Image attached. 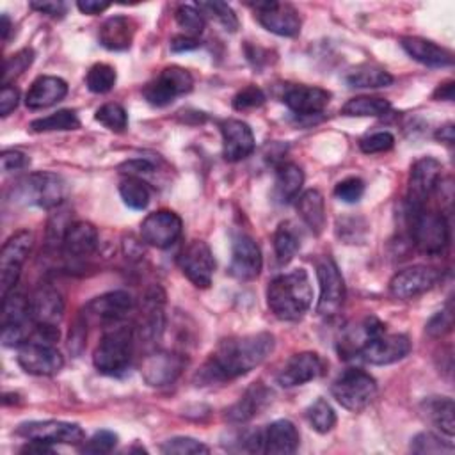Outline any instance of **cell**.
Listing matches in <instances>:
<instances>
[{"label": "cell", "instance_id": "1", "mask_svg": "<svg viewBox=\"0 0 455 455\" xmlns=\"http://www.w3.org/2000/svg\"><path fill=\"white\" fill-rule=\"evenodd\" d=\"M275 338L270 332H256L222 339L197 370V386L233 380L259 366L274 350Z\"/></svg>", "mask_w": 455, "mask_h": 455}, {"label": "cell", "instance_id": "2", "mask_svg": "<svg viewBox=\"0 0 455 455\" xmlns=\"http://www.w3.org/2000/svg\"><path fill=\"white\" fill-rule=\"evenodd\" d=\"M313 300L309 275L304 268L281 274L268 283L267 304L272 315L283 322L300 320Z\"/></svg>", "mask_w": 455, "mask_h": 455}, {"label": "cell", "instance_id": "3", "mask_svg": "<svg viewBox=\"0 0 455 455\" xmlns=\"http://www.w3.org/2000/svg\"><path fill=\"white\" fill-rule=\"evenodd\" d=\"M135 345V331L130 325H112L100 338L94 352L92 364L94 368L110 377H119L126 373L132 363Z\"/></svg>", "mask_w": 455, "mask_h": 455}, {"label": "cell", "instance_id": "4", "mask_svg": "<svg viewBox=\"0 0 455 455\" xmlns=\"http://www.w3.org/2000/svg\"><path fill=\"white\" fill-rule=\"evenodd\" d=\"M66 192V181L59 174L48 171L32 172L12 187V197L18 203L39 206L44 210L59 208L64 203Z\"/></svg>", "mask_w": 455, "mask_h": 455}, {"label": "cell", "instance_id": "5", "mask_svg": "<svg viewBox=\"0 0 455 455\" xmlns=\"http://www.w3.org/2000/svg\"><path fill=\"white\" fill-rule=\"evenodd\" d=\"M411 236L418 251L435 256L446 251L450 243V224L441 212L416 210L409 212Z\"/></svg>", "mask_w": 455, "mask_h": 455}, {"label": "cell", "instance_id": "6", "mask_svg": "<svg viewBox=\"0 0 455 455\" xmlns=\"http://www.w3.org/2000/svg\"><path fill=\"white\" fill-rule=\"evenodd\" d=\"M331 393L341 407L359 412L373 402L377 395V382L368 371L361 368H348L336 377L331 386Z\"/></svg>", "mask_w": 455, "mask_h": 455}, {"label": "cell", "instance_id": "7", "mask_svg": "<svg viewBox=\"0 0 455 455\" xmlns=\"http://www.w3.org/2000/svg\"><path fill=\"white\" fill-rule=\"evenodd\" d=\"M133 309V299L124 290H114L100 297L91 299L80 313V322L87 325L112 327L123 323L128 313Z\"/></svg>", "mask_w": 455, "mask_h": 455}, {"label": "cell", "instance_id": "8", "mask_svg": "<svg viewBox=\"0 0 455 455\" xmlns=\"http://www.w3.org/2000/svg\"><path fill=\"white\" fill-rule=\"evenodd\" d=\"M192 87L194 78L188 69L181 66H167L144 85L142 96L153 107H165L178 96L190 92Z\"/></svg>", "mask_w": 455, "mask_h": 455}, {"label": "cell", "instance_id": "9", "mask_svg": "<svg viewBox=\"0 0 455 455\" xmlns=\"http://www.w3.org/2000/svg\"><path fill=\"white\" fill-rule=\"evenodd\" d=\"M34 245V236L30 231L21 229L14 233L2 247L0 254V293L2 299L7 297L18 284L23 263L30 254Z\"/></svg>", "mask_w": 455, "mask_h": 455}, {"label": "cell", "instance_id": "10", "mask_svg": "<svg viewBox=\"0 0 455 455\" xmlns=\"http://www.w3.org/2000/svg\"><path fill=\"white\" fill-rule=\"evenodd\" d=\"M441 171H443L441 162L432 156H421L412 164L409 180H407V208H409V212L425 208L428 197L439 185Z\"/></svg>", "mask_w": 455, "mask_h": 455}, {"label": "cell", "instance_id": "11", "mask_svg": "<svg viewBox=\"0 0 455 455\" xmlns=\"http://www.w3.org/2000/svg\"><path fill=\"white\" fill-rule=\"evenodd\" d=\"M316 279L320 286L316 313L322 316H334L345 302V281L331 256H323L316 261Z\"/></svg>", "mask_w": 455, "mask_h": 455}, {"label": "cell", "instance_id": "12", "mask_svg": "<svg viewBox=\"0 0 455 455\" xmlns=\"http://www.w3.org/2000/svg\"><path fill=\"white\" fill-rule=\"evenodd\" d=\"M28 323L34 325L28 309V299L14 290L4 297V316H2V343L4 347H20L32 334Z\"/></svg>", "mask_w": 455, "mask_h": 455}, {"label": "cell", "instance_id": "13", "mask_svg": "<svg viewBox=\"0 0 455 455\" xmlns=\"http://www.w3.org/2000/svg\"><path fill=\"white\" fill-rule=\"evenodd\" d=\"M16 359L23 371L37 377L55 375L64 366L62 354L52 343H44L32 338H28L25 343L18 347Z\"/></svg>", "mask_w": 455, "mask_h": 455}, {"label": "cell", "instance_id": "14", "mask_svg": "<svg viewBox=\"0 0 455 455\" xmlns=\"http://www.w3.org/2000/svg\"><path fill=\"white\" fill-rule=\"evenodd\" d=\"M16 434L25 439L43 441L48 444H73L78 446L85 441V434L78 423L44 419V421H25L16 428Z\"/></svg>", "mask_w": 455, "mask_h": 455}, {"label": "cell", "instance_id": "15", "mask_svg": "<svg viewBox=\"0 0 455 455\" xmlns=\"http://www.w3.org/2000/svg\"><path fill=\"white\" fill-rule=\"evenodd\" d=\"M178 265L183 275L197 288H208L215 272V258L210 245L203 240H192L180 254Z\"/></svg>", "mask_w": 455, "mask_h": 455}, {"label": "cell", "instance_id": "16", "mask_svg": "<svg viewBox=\"0 0 455 455\" xmlns=\"http://www.w3.org/2000/svg\"><path fill=\"white\" fill-rule=\"evenodd\" d=\"M249 7L256 11V18L268 32L295 37L300 32V16L291 4L283 2H251Z\"/></svg>", "mask_w": 455, "mask_h": 455}, {"label": "cell", "instance_id": "17", "mask_svg": "<svg viewBox=\"0 0 455 455\" xmlns=\"http://www.w3.org/2000/svg\"><path fill=\"white\" fill-rule=\"evenodd\" d=\"M183 231V222L172 210H156L140 222V238L156 249L171 247Z\"/></svg>", "mask_w": 455, "mask_h": 455}, {"label": "cell", "instance_id": "18", "mask_svg": "<svg viewBox=\"0 0 455 455\" xmlns=\"http://www.w3.org/2000/svg\"><path fill=\"white\" fill-rule=\"evenodd\" d=\"M187 366V359L181 354L156 350L144 357L140 375L148 386L164 387L172 384Z\"/></svg>", "mask_w": 455, "mask_h": 455}, {"label": "cell", "instance_id": "19", "mask_svg": "<svg viewBox=\"0 0 455 455\" xmlns=\"http://www.w3.org/2000/svg\"><path fill=\"white\" fill-rule=\"evenodd\" d=\"M439 281V272L432 267L412 265L396 272L389 281V293L395 299L409 300L423 295Z\"/></svg>", "mask_w": 455, "mask_h": 455}, {"label": "cell", "instance_id": "20", "mask_svg": "<svg viewBox=\"0 0 455 455\" xmlns=\"http://www.w3.org/2000/svg\"><path fill=\"white\" fill-rule=\"evenodd\" d=\"M411 352V341L405 334H377L368 339L357 355L375 366H384L403 359Z\"/></svg>", "mask_w": 455, "mask_h": 455}, {"label": "cell", "instance_id": "21", "mask_svg": "<svg viewBox=\"0 0 455 455\" xmlns=\"http://www.w3.org/2000/svg\"><path fill=\"white\" fill-rule=\"evenodd\" d=\"M263 267V258L259 245L252 236L240 233L233 238L231 245V263L229 274L240 281H251L259 275Z\"/></svg>", "mask_w": 455, "mask_h": 455}, {"label": "cell", "instance_id": "22", "mask_svg": "<svg viewBox=\"0 0 455 455\" xmlns=\"http://www.w3.org/2000/svg\"><path fill=\"white\" fill-rule=\"evenodd\" d=\"M323 368L325 363L316 352L293 354L277 373V384L283 387L302 386L320 377L323 373Z\"/></svg>", "mask_w": 455, "mask_h": 455}, {"label": "cell", "instance_id": "23", "mask_svg": "<svg viewBox=\"0 0 455 455\" xmlns=\"http://www.w3.org/2000/svg\"><path fill=\"white\" fill-rule=\"evenodd\" d=\"M219 128L222 135V156L228 162H240L254 151V133L247 123L240 119H224Z\"/></svg>", "mask_w": 455, "mask_h": 455}, {"label": "cell", "instance_id": "24", "mask_svg": "<svg viewBox=\"0 0 455 455\" xmlns=\"http://www.w3.org/2000/svg\"><path fill=\"white\" fill-rule=\"evenodd\" d=\"M98 242H100V236H98L96 226L87 220H76V222H71L64 231L60 251L66 259L80 261L84 258H89L96 251Z\"/></svg>", "mask_w": 455, "mask_h": 455}, {"label": "cell", "instance_id": "25", "mask_svg": "<svg viewBox=\"0 0 455 455\" xmlns=\"http://www.w3.org/2000/svg\"><path fill=\"white\" fill-rule=\"evenodd\" d=\"M34 325H59L64 316V299L50 284H41L28 299Z\"/></svg>", "mask_w": 455, "mask_h": 455}, {"label": "cell", "instance_id": "26", "mask_svg": "<svg viewBox=\"0 0 455 455\" xmlns=\"http://www.w3.org/2000/svg\"><path fill=\"white\" fill-rule=\"evenodd\" d=\"M283 101L297 116H315L329 105L331 92L313 85H293L286 89Z\"/></svg>", "mask_w": 455, "mask_h": 455}, {"label": "cell", "instance_id": "27", "mask_svg": "<svg viewBox=\"0 0 455 455\" xmlns=\"http://www.w3.org/2000/svg\"><path fill=\"white\" fill-rule=\"evenodd\" d=\"M300 443L297 427L290 419H277L261 430V451L272 455L295 453Z\"/></svg>", "mask_w": 455, "mask_h": 455}, {"label": "cell", "instance_id": "28", "mask_svg": "<svg viewBox=\"0 0 455 455\" xmlns=\"http://www.w3.org/2000/svg\"><path fill=\"white\" fill-rule=\"evenodd\" d=\"M400 46L407 52L409 57L418 60L428 68H448L453 64V55L450 50L439 46L437 43L418 37V36H403L400 39Z\"/></svg>", "mask_w": 455, "mask_h": 455}, {"label": "cell", "instance_id": "29", "mask_svg": "<svg viewBox=\"0 0 455 455\" xmlns=\"http://www.w3.org/2000/svg\"><path fill=\"white\" fill-rule=\"evenodd\" d=\"M68 94V84L60 76L43 75L32 82L25 94V105L30 110H41L48 108L60 100H64Z\"/></svg>", "mask_w": 455, "mask_h": 455}, {"label": "cell", "instance_id": "30", "mask_svg": "<svg viewBox=\"0 0 455 455\" xmlns=\"http://www.w3.org/2000/svg\"><path fill=\"white\" fill-rule=\"evenodd\" d=\"M135 36V21L128 16H110L98 30V41L110 52H123L132 46Z\"/></svg>", "mask_w": 455, "mask_h": 455}, {"label": "cell", "instance_id": "31", "mask_svg": "<svg viewBox=\"0 0 455 455\" xmlns=\"http://www.w3.org/2000/svg\"><path fill=\"white\" fill-rule=\"evenodd\" d=\"M270 389H267L263 384L256 382L251 387L245 389V393L240 396L238 402H235L229 409H226V419L231 423H245L252 419L256 414H259L267 403L270 402Z\"/></svg>", "mask_w": 455, "mask_h": 455}, {"label": "cell", "instance_id": "32", "mask_svg": "<svg viewBox=\"0 0 455 455\" xmlns=\"http://www.w3.org/2000/svg\"><path fill=\"white\" fill-rule=\"evenodd\" d=\"M421 412L423 416L437 427L448 439L453 437L455 434V405L453 400L448 396H430L421 402Z\"/></svg>", "mask_w": 455, "mask_h": 455}, {"label": "cell", "instance_id": "33", "mask_svg": "<svg viewBox=\"0 0 455 455\" xmlns=\"http://www.w3.org/2000/svg\"><path fill=\"white\" fill-rule=\"evenodd\" d=\"M297 212L313 235H320L323 231L327 222L325 201L316 188H309L297 197Z\"/></svg>", "mask_w": 455, "mask_h": 455}, {"label": "cell", "instance_id": "34", "mask_svg": "<svg viewBox=\"0 0 455 455\" xmlns=\"http://www.w3.org/2000/svg\"><path fill=\"white\" fill-rule=\"evenodd\" d=\"M345 82L350 87H359V89H379V87H387L393 84V76L389 71L377 64H361L350 69L345 76Z\"/></svg>", "mask_w": 455, "mask_h": 455}, {"label": "cell", "instance_id": "35", "mask_svg": "<svg viewBox=\"0 0 455 455\" xmlns=\"http://www.w3.org/2000/svg\"><path fill=\"white\" fill-rule=\"evenodd\" d=\"M304 183V172L297 164L286 162L277 167L275 172V194L281 203H290L297 199Z\"/></svg>", "mask_w": 455, "mask_h": 455}, {"label": "cell", "instance_id": "36", "mask_svg": "<svg viewBox=\"0 0 455 455\" xmlns=\"http://www.w3.org/2000/svg\"><path fill=\"white\" fill-rule=\"evenodd\" d=\"M300 249V231L295 222L284 220L277 226L274 233V252L281 265H286L293 259L297 251Z\"/></svg>", "mask_w": 455, "mask_h": 455}, {"label": "cell", "instance_id": "37", "mask_svg": "<svg viewBox=\"0 0 455 455\" xmlns=\"http://www.w3.org/2000/svg\"><path fill=\"white\" fill-rule=\"evenodd\" d=\"M391 103L379 96H355L350 98L343 107L341 114L348 117H380L387 114Z\"/></svg>", "mask_w": 455, "mask_h": 455}, {"label": "cell", "instance_id": "38", "mask_svg": "<svg viewBox=\"0 0 455 455\" xmlns=\"http://www.w3.org/2000/svg\"><path fill=\"white\" fill-rule=\"evenodd\" d=\"M80 128V119L75 110L71 108H62L57 110L46 117L34 119L30 123V130L36 133L41 132H66V130H76Z\"/></svg>", "mask_w": 455, "mask_h": 455}, {"label": "cell", "instance_id": "39", "mask_svg": "<svg viewBox=\"0 0 455 455\" xmlns=\"http://www.w3.org/2000/svg\"><path fill=\"white\" fill-rule=\"evenodd\" d=\"M119 196H121L123 203L132 210H144L151 199L148 183L137 176H128V178L121 180Z\"/></svg>", "mask_w": 455, "mask_h": 455}, {"label": "cell", "instance_id": "40", "mask_svg": "<svg viewBox=\"0 0 455 455\" xmlns=\"http://www.w3.org/2000/svg\"><path fill=\"white\" fill-rule=\"evenodd\" d=\"M306 418L309 425L318 432V434H327L334 428L336 425V412L331 407V403L323 398H316L307 409H306Z\"/></svg>", "mask_w": 455, "mask_h": 455}, {"label": "cell", "instance_id": "41", "mask_svg": "<svg viewBox=\"0 0 455 455\" xmlns=\"http://www.w3.org/2000/svg\"><path fill=\"white\" fill-rule=\"evenodd\" d=\"M116 69L110 64L105 62H98L94 66H91V69L87 71L85 76V85L91 92L96 94H105L108 92L114 85H116Z\"/></svg>", "mask_w": 455, "mask_h": 455}, {"label": "cell", "instance_id": "42", "mask_svg": "<svg viewBox=\"0 0 455 455\" xmlns=\"http://www.w3.org/2000/svg\"><path fill=\"white\" fill-rule=\"evenodd\" d=\"M196 7L204 12L210 14L212 18H215L224 30L228 32H236L238 30V18L235 14V11L231 9V5H228L226 2H219V0H212V2H197Z\"/></svg>", "mask_w": 455, "mask_h": 455}, {"label": "cell", "instance_id": "43", "mask_svg": "<svg viewBox=\"0 0 455 455\" xmlns=\"http://www.w3.org/2000/svg\"><path fill=\"white\" fill-rule=\"evenodd\" d=\"M94 119L100 124H103L105 128H108L110 132H116V133L124 132L126 126H128V114H126V110L119 103H114V101L101 105L96 110Z\"/></svg>", "mask_w": 455, "mask_h": 455}, {"label": "cell", "instance_id": "44", "mask_svg": "<svg viewBox=\"0 0 455 455\" xmlns=\"http://www.w3.org/2000/svg\"><path fill=\"white\" fill-rule=\"evenodd\" d=\"M174 18L180 28L185 30V36L190 37H197L199 34H203L206 25L203 12L194 5H180L174 12Z\"/></svg>", "mask_w": 455, "mask_h": 455}, {"label": "cell", "instance_id": "45", "mask_svg": "<svg viewBox=\"0 0 455 455\" xmlns=\"http://www.w3.org/2000/svg\"><path fill=\"white\" fill-rule=\"evenodd\" d=\"M411 451H414V453H451L453 443L444 441L432 432H419L411 441Z\"/></svg>", "mask_w": 455, "mask_h": 455}, {"label": "cell", "instance_id": "46", "mask_svg": "<svg viewBox=\"0 0 455 455\" xmlns=\"http://www.w3.org/2000/svg\"><path fill=\"white\" fill-rule=\"evenodd\" d=\"M160 451L167 455H199V453H208L210 448L194 437L180 435L162 443Z\"/></svg>", "mask_w": 455, "mask_h": 455}, {"label": "cell", "instance_id": "47", "mask_svg": "<svg viewBox=\"0 0 455 455\" xmlns=\"http://www.w3.org/2000/svg\"><path fill=\"white\" fill-rule=\"evenodd\" d=\"M34 60V50L32 48H23L11 57L5 59L4 64V75H2V85H11V82L20 76Z\"/></svg>", "mask_w": 455, "mask_h": 455}, {"label": "cell", "instance_id": "48", "mask_svg": "<svg viewBox=\"0 0 455 455\" xmlns=\"http://www.w3.org/2000/svg\"><path fill=\"white\" fill-rule=\"evenodd\" d=\"M116 444H117V434L110 430H98L91 439L82 443L80 451L103 455V453H110L116 448Z\"/></svg>", "mask_w": 455, "mask_h": 455}, {"label": "cell", "instance_id": "49", "mask_svg": "<svg viewBox=\"0 0 455 455\" xmlns=\"http://www.w3.org/2000/svg\"><path fill=\"white\" fill-rule=\"evenodd\" d=\"M265 103V92L258 85H245L233 96V108L235 110H251Z\"/></svg>", "mask_w": 455, "mask_h": 455}, {"label": "cell", "instance_id": "50", "mask_svg": "<svg viewBox=\"0 0 455 455\" xmlns=\"http://www.w3.org/2000/svg\"><path fill=\"white\" fill-rule=\"evenodd\" d=\"M395 146V137L389 132H375L359 140V149L366 155L384 153Z\"/></svg>", "mask_w": 455, "mask_h": 455}, {"label": "cell", "instance_id": "51", "mask_svg": "<svg viewBox=\"0 0 455 455\" xmlns=\"http://www.w3.org/2000/svg\"><path fill=\"white\" fill-rule=\"evenodd\" d=\"M364 194V181L357 176H350L341 180L334 187V196L343 203H357Z\"/></svg>", "mask_w": 455, "mask_h": 455}, {"label": "cell", "instance_id": "52", "mask_svg": "<svg viewBox=\"0 0 455 455\" xmlns=\"http://www.w3.org/2000/svg\"><path fill=\"white\" fill-rule=\"evenodd\" d=\"M453 325V313L451 304H448L444 309L437 311L427 323V334L432 338H443L451 331Z\"/></svg>", "mask_w": 455, "mask_h": 455}, {"label": "cell", "instance_id": "53", "mask_svg": "<svg viewBox=\"0 0 455 455\" xmlns=\"http://www.w3.org/2000/svg\"><path fill=\"white\" fill-rule=\"evenodd\" d=\"M0 162H2V169L5 172L21 171L30 165V158L23 151H18V149H4L0 155Z\"/></svg>", "mask_w": 455, "mask_h": 455}, {"label": "cell", "instance_id": "54", "mask_svg": "<svg viewBox=\"0 0 455 455\" xmlns=\"http://www.w3.org/2000/svg\"><path fill=\"white\" fill-rule=\"evenodd\" d=\"M20 103V92L12 85H2L0 92V116L7 117Z\"/></svg>", "mask_w": 455, "mask_h": 455}, {"label": "cell", "instance_id": "55", "mask_svg": "<svg viewBox=\"0 0 455 455\" xmlns=\"http://www.w3.org/2000/svg\"><path fill=\"white\" fill-rule=\"evenodd\" d=\"M119 171L121 172H126L128 176H137L140 178L142 174H149L155 171V165L146 160V158H133V160H128L124 164L119 165Z\"/></svg>", "mask_w": 455, "mask_h": 455}, {"label": "cell", "instance_id": "56", "mask_svg": "<svg viewBox=\"0 0 455 455\" xmlns=\"http://www.w3.org/2000/svg\"><path fill=\"white\" fill-rule=\"evenodd\" d=\"M30 9L52 18H60L66 14L68 5L64 2H30Z\"/></svg>", "mask_w": 455, "mask_h": 455}, {"label": "cell", "instance_id": "57", "mask_svg": "<svg viewBox=\"0 0 455 455\" xmlns=\"http://www.w3.org/2000/svg\"><path fill=\"white\" fill-rule=\"evenodd\" d=\"M171 50L176 52V53H181V52H190V50H196L201 46V41L197 37H190V36H185V34H180V36H174L169 43Z\"/></svg>", "mask_w": 455, "mask_h": 455}, {"label": "cell", "instance_id": "58", "mask_svg": "<svg viewBox=\"0 0 455 455\" xmlns=\"http://www.w3.org/2000/svg\"><path fill=\"white\" fill-rule=\"evenodd\" d=\"M76 7L80 9V12L84 14H101L103 11H107L110 7L108 2H96V0H80L76 2Z\"/></svg>", "mask_w": 455, "mask_h": 455}, {"label": "cell", "instance_id": "59", "mask_svg": "<svg viewBox=\"0 0 455 455\" xmlns=\"http://www.w3.org/2000/svg\"><path fill=\"white\" fill-rule=\"evenodd\" d=\"M20 451L21 453H28V455H44V453H53V448L48 443L28 439V443L25 446H21Z\"/></svg>", "mask_w": 455, "mask_h": 455}, {"label": "cell", "instance_id": "60", "mask_svg": "<svg viewBox=\"0 0 455 455\" xmlns=\"http://www.w3.org/2000/svg\"><path fill=\"white\" fill-rule=\"evenodd\" d=\"M434 98H435V100L451 101V100H453V82L448 80V82H444V84H439L437 89L434 91Z\"/></svg>", "mask_w": 455, "mask_h": 455}, {"label": "cell", "instance_id": "61", "mask_svg": "<svg viewBox=\"0 0 455 455\" xmlns=\"http://www.w3.org/2000/svg\"><path fill=\"white\" fill-rule=\"evenodd\" d=\"M435 139L444 142V144H453V139H455V133H453V124L448 123L444 126H441L437 132H435Z\"/></svg>", "mask_w": 455, "mask_h": 455}, {"label": "cell", "instance_id": "62", "mask_svg": "<svg viewBox=\"0 0 455 455\" xmlns=\"http://www.w3.org/2000/svg\"><path fill=\"white\" fill-rule=\"evenodd\" d=\"M0 32H2V39L7 41L9 32H11V20H9L7 14H2V16H0Z\"/></svg>", "mask_w": 455, "mask_h": 455}]
</instances>
